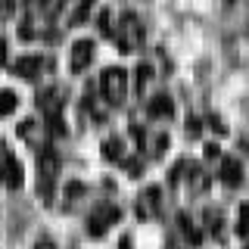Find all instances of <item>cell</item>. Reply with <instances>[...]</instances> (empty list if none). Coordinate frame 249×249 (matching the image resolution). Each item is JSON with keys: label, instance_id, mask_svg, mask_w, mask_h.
I'll return each mask as SVG.
<instances>
[{"label": "cell", "instance_id": "cell-10", "mask_svg": "<svg viewBox=\"0 0 249 249\" xmlns=\"http://www.w3.org/2000/svg\"><path fill=\"white\" fill-rule=\"evenodd\" d=\"M35 249H53V243H50V240H44V243H37Z\"/></svg>", "mask_w": 249, "mask_h": 249}, {"label": "cell", "instance_id": "cell-4", "mask_svg": "<svg viewBox=\"0 0 249 249\" xmlns=\"http://www.w3.org/2000/svg\"><path fill=\"white\" fill-rule=\"evenodd\" d=\"M93 56V41H78L72 47V72H81Z\"/></svg>", "mask_w": 249, "mask_h": 249}, {"label": "cell", "instance_id": "cell-8", "mask_svg": "<svg viewBox=\"0 0 249 249\" xmlns=\"http://www.w3.org/2000/svg\"><path fill=\"white\" fill-rule=\"evenodd\" d=\"M16 109V93L13 90H0V115H10Z\"/></svg>", "mask_w": 249, "mask_h": 249}, {"label": "cell", "instance_id": "cell-7", "mask_svg": "<svg viewBox=\"0 0 249 249\" xmlns=\"http://www.w3.org/2000/svg\"><path fill=\"white\" fill-rule=\"evenodd\" d=\"M221 178L228 184H240V165L233 159H228V162H224V168H221Z\"/></svg>", "mask_w": 249, "mask_h": 249}, {"label": "cell", "instance_id": "cell-5", "mask_svg": "<svg viewBox=\"0 0 249 249\" xmlns=\"http://www.w3.org/2000/svg\"><path fill=\"white\" fill-rule=\"evenodd\" d=\"M13 72L19 78H25V81H31V78H37V72H41V59L37 56H22L13 62Z\"/></svg>", "mask_w": 249, "mask_h": 249}, {"label": "cell", "instance_id": "cell-3", "mask_svg": "<svg viewBox=\"0 0 249 249\" xmlns=\"http://www.w3.org/2000/svg\"><path fill=\"white\" fill-rule=\"evenodd\" d=\"M119 218V209L115 206H100V209H93V215H90V233L97 237V233H103L109 224Z\"/></svg>", "mask_w": 249, "mask_h": 249}, {"label": "cell", "instance_id": "cell-2", "mask_svg": "<svg viewBox=\"0 0 249 249\" xmlns=\"http://www.w3.org/2000/svg\"><path fill=\"white\" fill-rule=\"evenodd\" d=\"M140 37H143L140 22L134 19V16H124V19H122V28H119V47H122V50H131V47L140 44Z\"/></svg>", "mask_w": 249, "mask_h": 249}, {"label": "cell", "instance_id": "cell-11", "mask_svg": "<svg viewBox=\"0 0 249 249\" xmlns=\"http://www.w3.org/2000/svg\"><path fill=\"white\" fill-rule=\"evenodd\" d=\"M0 62H3V41H0Z\"/></svg>", "mask_w": 249, "mask_h": 249}, {"label": "cell", "instance_id": "cell-1", "mask_svg": "<svg viewBox=\"0 0 249 249\" xmlns=\"http://www.w3.org/2000/svg\"><path fill=\"white\" fill-rule=\"evenodd\" d=\"M100 88H103L109 103H122V97H124V72L122 69H106Z\"/></svg>", "mask_w": 249, "mask_h": 249}, {"label": "cell", "instance_id": "cell-9", "mask_svg": "<svg viewBox=\"0 0 249 249\" xmlns=\"http://www.w3.org/2000/svg\"><path fill=\"white\" fill-rule=\"evenodd\" d=\"M88 16H90V0H88V3H84L75 16H72V22H81V19H88Z\"/></svg>", "mask_w": 249, "mask_h": 249}, {"label": "cell", "instance_id": "cell-6", "mask_svg": "<svg viewBox=\"0 0 249 249\" xmlns=\"http://www.w3.org/2000/svg\"><path fill=\"white\" fill-rule=\"evenodd\" d=\"M171 112H175V106H171L168 97H156L150 103V115H171Z\"/></svg>", "mask_w": 249, "mask_h": 249}]
</instances>
